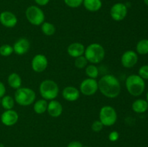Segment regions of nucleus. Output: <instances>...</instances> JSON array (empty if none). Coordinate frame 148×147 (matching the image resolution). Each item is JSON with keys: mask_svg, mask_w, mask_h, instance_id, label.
<instances>
[{"mask_svg": "<svg viewBox=\"0 0 148 147\" xmlns=\"http://www.w3.org/2000/svg\"><path fill=\"white\" fill-rule=\"evenodd\" d=\"M98 90L106 97L114 99L121 93V84L118 78L112 74L103 75L98 81Z\"/></svg>", "mask_w": 148, "mask_h": 147, "instance_id": "nucleus-1", "label": "nucleus"}, {"mask_svg": "<svg viewBox=\"0 0 148 147\" xmlns=\"http://www.w3.org/2000/svg\"><path fill=\"white\" fill-rule=\"evenodd\" d=\"M84 56L89 63L98 64L102 62L105 58V49L100 43H91L85 48Z\"/></svg>", "mask_w": 148, "mask_h": 147, "instance_id": "nucleus-2", "label": "nucleus"}, {"mask_svg": "<svg viewBox=\"0 0 148 147\" xmlns=\"http://www.w3.org/2000/svg\"><path fill=\"white\" fill-rule=\"evenodd\" d=\"M126 88L132 96L139 97L145 89V82L138 74H131L126 79Z\"/></svg>", "mask_w": 148, "mask_h": 147, "instance_id": "nucleus-3", "label": "nucleus"}, {"mask_svg": "<svg viewBox=\"0 0 148 147\" xmlns=\"http://www.w3.org/2000/svg\"><path fill=\"white\" fill-rule=\"evenodd\" d=\"M39 92L42 98L46 100L55 99L59 93L57 83L51 79H45L39 85Z\"/></svg>", "mask_w": 148, "mask_h": 147, "instance_id": "nucleus-4", "label": "nucleus"}, {"mask_svg": "<svg viewBox=\"0 0 148 147\" xmlns=\"http://www.w3.org/2000/svg\"><path fill=\"white\" fill-rule=\"evenodd\" d=\"M36 98V92L33 91V89L28 87L21 86L19 89H16L14 92V101L20 106L26 107L31 105L32 104L34 103Z\"/></svg>", "mask_w": 148, "mask_h": 147, "instance_id": "nucleus-5", "label": "nucleus"}, {"mask_svg": "<svg viewBox=\"0 0 148 147\" xmlns=\"http://www.w3.org/2000/svg\"><path fill=\"white\" fill-rule=\"evenodd\" d=\"M117 112L115 108L110 105H105L101 108L99 112V120L103 126H112L117 121Z\"/></svg>", "mask_w": 148, "mask_h": 147, "instance_id": "nucleus-6", "label": "nucleus"}, {"mask_svg": "<svg viewBox=\"0 0 148 147\" xmlns=\"http://www.w3.org/2000/svg\"><path fill=\"white\" fill-rule=\"evenodd\" d=\"M25 17L27 21L34 26L41 25L45 22V14L39 7L32 5L25 10Z\"/></svg>", "mask_w": 148, "mask_h": 147, "instance_id": "nucleus-7", "label": "nucleus"}, {"mask_svg": "<svg viewBox=\"0 0 148 147\" xmlns=\"http://www.w3.org/2000/svg\"><path fill=\"white\" fill-rule=\"evenodd\" d=\"M79 92L85 96H92L98 90V84L96 79L87 78L82 81L79 85Z\"/></svg>", "mask_w": 148, "mask_h": 147, "instance_id": "nucleus-8", "label": "nucleus"}, {"mask_svg": "<svg viewBox=\"0 0 148 147\" xmlns=\"http://www.w3.org/2000/svg\"><path fill=\"white\" fill-rule=\"evenodd\" d=\"M128 13V8L125 4L118 2L114 4L110 10L111 17L116 22H120L126 18Z\"/></svg>", "mask_w": 148, "mask_h": 147, "instance_id": "nucleus-9", "label": "nucleus"}, {"mask_svg": "<svg viewBox=\"0 0 148 147\" xmlns=\"http://www.w3.org/2000/svg\"><path fill=\"white\" fill-rule=\"evenodd\" d=\"M49 61L45 55L38 53L33 56L31 61V68L36 73L43 72L48 67Z\"/></svg>", "mask_w": 148, "mask_h": 147, "instance_id": "nucleus-10", "label": "nucleus"}, {"mask_svg": "<svg viewBox=\"0 0 148 147\" xmlns=\"http://www.w3.org/2000/svg\"><path fill=\"white\" fill-rule=\"evenodd\" d=\"M138 61V55L137 52L132 50H128L124 52L121 57V65L124 68L131 69L134 67Z\"/></svg>", "mask_w": 148, "mask_h": 147, "instance_id": "nucleus-11", "label": "nucleus"}, {"mask_svg": "<svg viewBox=\"0 0 148 147\" xmlns=\"http://www.w3.org/2000/svg\"><path fill=\"white\" fill-rule=\"evenodd\" d=\"M0 119L3 125L10 127L17 123L19 120V115L18 113L13 109L7 110L1 113Z\"/></svg>", "mask_w": 148, "mask_h": 147, "instance_id": "nucleus-12", "label": "nucleus"}, {"mask_svg": "<svg viewBox=\"0 0 148 147\" xmlns=\"http://www.w3.org/2000/svg\"><path fill=\"white\" fill-rule=\"evenodd\" d=\"M0 23L7 28H12L17 24V18L12 12L3 11L0 13Z\"/></svg>", "mask_w": 148, "mask_h": 147, "instance_id": "nucleus-13", "label": "nucleus"}, {"mask_svg": "<svg viewBox=\"0 0 148 147\" xmlns=\"http://www.w3.org/2000/svg\"><path fill=\"white\" fill-rule=\"evenodd\" d=\"M12 47L14 53L18 56H22L29 51L30 48V43L25 37H20L18 40H16Z\"/></svg>", "mask_w": 148, "mask_h": 147, "instance_id": "nucleus-14", "label": "nucleus"}, {"mask_svg": "<svg viewBox=\"0 0 148 147\" xmlns=\"http://www.w3.org/2000/svg\"><path fill=\"white\" fill-rule=\"evenodd\" d=\"M80 92L77 88L73 86H67L62 91V97L68 102H75L79 98Z\"/></svg>", "mask_w": 148, "mask_h": 147, "instance_id": "nucleus-15", "label": "nucleus"}, {"mask_svg": "<svg viewBox=\"0 0 148 147\" xmlns=\"http://www.w3.org/2000/svg\"><path fill=\"white\" fill-rule=\"evenodd\" d=\"M47 112L52 118H58L63 112V107L60 102L53 99L48 102Z\"/></svg>", "mask_w": 148, "mask_h": 147, "instance_id": "nucleus-16", "label": "nucleus"}, {"mask_svg": "<svg viewBox=\"0 0 148 147\" xmlns=\"http://www.w3.org/2000/svg\"><path fill=\"white\" fill-rule=\"evenodd\" d=\"M85 47L82 43L79 42H75L69 45L67 47V53L72 58H77L83 56L85 53Z\"/></svg>", "mask_w": 148, "mask_h": 147, "instance_id": "nucleus-17", "label": "nucleus"}, {"mask_svg": "<svg viewBox=\"0 0 148 147\" xmlns=\"http://www.w3.org/2000/svg\"><path fill=\"white\" fill-rule=\"evenodd\" d=\"M132 109L136 113H144L148 110V102L143 99H137L133 102Z\"/></svg>", "mask_w": 148, "mask_h": 147, "instance_id": "nucleus-18", "label": "nucleus"}, {"mask_svg": "<svg viewBox=\"0 0 148 147\" xmlns=\"http://www.w3.org/2000/svg\"><path fill=\"white\" fill-rule=\"evenodd\" d=\"M82 4L88 11L95 12L101 10L103 3L101 0H83Z\"/></svg>", "mask_w": 148, "mask_h": 147, "instance_id": "nucleus-19", "label": "nucleus"}, {"mask_svg": "<svg viewBox=\"0 0 148 147\" xmlns=\"http://www.w3.org/2000/svg\"><path fill=\"white\" fill-rule=\"evenodd\" d=\"M8 85L14 89H17L22 86V78L18 74L11 73L7 77Z\"/></svg>", "mask_w": 148, "mask_h": 147, "instance_id": "nucleus-20", "label": "nucleus"}, {"mask_svg": "<svg viewBox=\"0 0 148 147\" xmlns=\"http://www.w3.org/2000/svg\"><path fill=\"white\" fill-rule=\"evenodd\" d=\"M48 102L44 99H40L34 102L33 104V110L36 114L42 115L47 111Z\"/></svg>", "mask_w": 148, "mask_h": 147, "instance_id": "nucleus-21", "label": "nucleus"}, {"mask_svg": "<svg viewBox=\"0 0 148 147\" xmlns=\"http://www.w3.org/2000/svg\"><path fill=\"white\" fill-rule=\"evenodd\" d=\"M41 31L43 35L46 36H52L56 33V27L52 23L49 22H44L41 24Z\"/></svg>", "mask_w": 148, "mask_h": 147, "instance_id": "nucleus-22", "label": "nucleus"}, {"mask_svg": "<svg viewBox=\"0 0 148 147\" xmlns=\"http://www.w3.org/2000/svg\"><path fill=\"white\" fill-rule=\"evenodd\" d=\"M15 104L14 97L10 96V95H4L1 99V105L4 110H12L13 109Z\"/></svg>", "mask_w": 148, "mask_h": 147, "instance_id": "nucleus-23", "label": "nucleus"}, {"mask_svg": "<svg viewBox=\"0 0 148 147\" xmlns=\"http://www.w3.org/2000/svg\"><path fill=\"white\" fill-rule=\"evenodd\" d=\"M137 53L146 55L148 53V39H142L136 45Z\"/></svg>", "mask_w": 148, "mask_h": 147, "instance_id": "nucleus-24", "label": "nucleus"}, {"mask_svg": "<svg viewBox=\"0 0 148 147\" xmlns=\"http://www.w3.org/2000/svg\"><path fill=\"white\" fill-rule=\"evenodd\" d=\"M85 69V74L88 76V78H91V79H96L97 77L99 74V70L98 68L95 66V64H92L90 63V65H88Z\"/></svg>", "mask_w": 148, "mask_h": 147, "instance_id": "nucleus-25", "label": "nucleus"}, {"mask_svg": "<svg viewBox=\"0 0 148 147\" xmlns=\"http://www.w3.org/2000/svg\"><path fill=\"white\" fill-rule=\"evenodd\" d=\"M14 53L13 47L9 44H4L0 46V55L4 57H8Z\"/></svg>", "mask_w": 148, "mask_h": 147, "instance_id": "nucleus-26", "label": "nucleus"}, {"mask_svg": "<svg viewBox=\"0 0 148 147\" xmlns=\"http://www.w3.org/2000/svg\"><path fill=\"white\" fill-rule=\"evenodd\" d=\"M88 60L86 59V58L85 57V56H79L77 58H75V67L79 69H85L87 66H88Z\"/></svg>", "mask_w": 148, "mask_h": 147, "instance_id": "nucleus-27", "label": "nucleus"}, {"mask_svg": "<svg viewBox=\"0 0 148 147\" xmlns=\"http://www.w3.org/2000/svg\"><path fill=\"white\" fill-rule=\"evenodd\" d=\"M64 1L70 8H77L83 3V0H64Z\"/></svg>", "mask_w": 148, "mask_h": 147, "instance_id": "nucleus-28", "label": "nucleus"}, {"mask_svg": "<svg viewBox=\"0 0 148 147\" xmlns=\"http://www.w3.org/2000/svg\"><path fill=\"white\" fill-rule=\"evenodd\" d=\"M138 75L144 80H148V65H143L139 69Z\"/></svg>", "mask_w": 148, "mask_h": 147, "instance_id": "nucleus-29", "label": "nucleus"}, {"mask_svg": "<svg viewBox=\"0 0 148 147\" xmlns=\"http://www.w3.org/2000/svg\"><path fill=\"white\" fill-rule=\"evenodd\" d=\"M103 123L99 120L94 121L92 123V125H91V129L92 130V131L95 133L101 132L103 130Z\"/></svg>", "mask_w": 148, "mask_h": 147, "instance_id": "nucleus-30", "label": "nucleus"}, {"mask_svg": "<svg viewBox=\"0 0 148 147\" xmlns=\"http://www.w3.org/2000/svg\"><path fill=\"white\" fill-rule=\"evenodd\" d=\"M119 138V133L116 131H111L108 135V139L111 142H116L118 141Z\"/></svg>", "mask_w": 148, "mask_h": 147, "instance_id": "nucleus-31", "label": "nucleus"}, {"mask_svg": "<svg viewBox=\"0 0 148 147\" xmlns=\"http://www.w3.org/2000/svg\"><path fill=\"white\" fill-rule=\"evenodd\" d=\"M67 147H83V145L81 142L78 141H71L68 144Z\"/></svg>", "mask_w": 148, "mask_h": 147, "instance_id": "nucleus-32", "label": "nucleus"}, {"mask_svg": "<svg viewBox=\"0 0 148 147\" xmlns=\"http://www.w3.org/2000/svg\"><path fill=\"white\" fill-rule=\"evenodd\" d=\"M6 94V86L3 82L0 81V99L5 95Z\"/></svg>", "mask_w": 148, "mask_h": 147, "instance_id": "nucleus-33", "label": "nucleus"}, {"mask_svg": "<svg viewBox=\"0 0 148 147\" xmlns=\"http://www.w3.org/2000/svg\"><path fill=\"white\" fill-rule=\"evenodd\" d=\"M38 6H46L49 3L50 0H34Z\"/></svg>", "mask_w": 148, "mask_h": 147, "instance_id": "nucleus-34", "label": "nucleus"}, {"mask_svg": "<svg viewBox=\"0 0 148 147\" xmlns=\"http://www.w3.org/2000/svg\"><path fill=\"white\" fill-rule=\"evenodd\" d=\"M143 1H144V3L146 5L148 6V0H143Z\"/></svg>", "mask_w": 148, "mask_h": 147, "instance_id": "nucleus-35", "label": "nucleus"}, {"mask_svg": "<svg viewBox=\"0 0 148 147\" xmlns=\"http://www.w3.org/2000/svg\"><path fill=\"white\" fill-rule=\"evenodd\" d=\"M146 98H147V99H146V100H147V102H148V92H147V95H146Z\"/></svg>", "mask_w": 148, "mask_h": 147, "instance_id": "nucleus-36", "label": "nucleus"}, {"mask_svg": "<svg viewBox=\"0 0 148 147\" xmlns=\"http://www.w3.org/2000/svg\"><path fill=\"white\" fill-rule=\"evenodd\" d=\"M83 147H91V146H83Z\"/></svg>", "mask_w": 148, "mask_h": 147, "instance_id": "nucleus-37", "label": "nucleus"}]
</instances>
